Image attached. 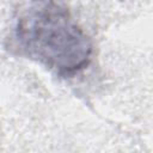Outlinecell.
Segmentation results:
<instances>
[{
  "instance_id": "1",
  "label": "cell",
  "mask_w": 153,
  "mask_h": 153,
  "mask_svg": "<svg viewBox=\"0 0 153 153\" xmlns=\"http://www.w3.org/2000/svg\"><path fill=\"white\" fill-rule=\"evenodd\" d=\"M7 51L35 61L60 78H74L93 57L91 37L66 0H22L5 39Z\"/></svg>"
}]
</instances>
